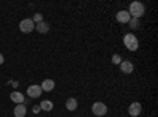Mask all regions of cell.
I'll use <instances>...</instances> for the list:
<instances>
[{"label":"cell","mask_w":158,"mask_h":117,"mask_svg":"<svg viewBox=\"0 0 158 117\" xmlns=\"http://www.w3.org/2000/svg\"><path fill=\"white\" fill-rule=\"evenodd\" d=\"M120 62H122V59H120V56H118V54H114V56H112V63L120 65Z\"/></svg>","instance_id":"obj_17"},{"label":"cell","mask_w":158,"mask_h":117,"mask_svg":"<svg viewBox=\"0 0 158 117\" xmlns=\"http://www.w3.org/2000/svg\"><path fill=\"white\" fill-rule=\"evenodd\" d=\"M115 18H117V21L120 22V24H128V21L131 19V16L128 15V11H127V10H120V11L117 13V16H115Z\"/></svg>","instance_id":"obj_8"},{"label":"cell","mask_w":158,"mask_h":117,"mask_svg":"<svg viewBox=\"0 0 158 117\" xmlns=\"http://www.w3.org/2000/svg\"><path fill=\"white\" fill-rule=\"evenodd\" d=\"M10 98H11V101H15L16 105H24V100H25L21 92H11Z\"/></svg>","instance_id":"obj_10"},{"label":"cell","mask_w":158,"mask_h":117,"mask_svg":"<svg viewBox=\"0 0 158 117\" xmlns=\"http://www.w3.org/2000/svg\"><path fill=\"white\" fill-rule=\"evenodd\" d=\"M25 112H27V109H25V105H16V108H15V115H16V117H24Z\"/></svg>","instance_id":"obj_12"},{"label":"cell","mask_w":158,"mask_h":117,"mask_svg":"<svg viewBox=\"0 0 158 117\" xmlns=\"http://www.w3.org/2000/svg\"><path fill=\"white\" fill-rule=\"evenodd\" d=\"M123 44L127 46L128 51H133V52L138 51V48H139V41H138V38L133 33H127L123 36Z\"/></svg>","instance_id":"obj_2"},{"label":"cell","mask_w":158,"mask_h":117,"mask_svg":"<svg viewBox=\"0 0 158 117\" xmlns=\"http://www.w3.org/2000/svg\"><path fill=\"white\" fill-rule=\"evenodd\" d=\"M32 111H33V114H38L40 111H41V108H40V105H35V106L32 108Z\"/></svg>","instance_id":"obj_18"},{"label":"cell","mask_w":158,"mask_h":117,"mask_svg":"<svg viewBox=\"0 0 158 117\" xmlns=\"http://www.w3.org/2000/svg\"><path fill=\"white\" fill-rule=\"evenodd\" d=\"M135 70V65L131 63L130 60H122L120 62V71L125 73V74H130V73H133Z\"/></svg>","instance_id":"obj_6"},{"label":"cell","mask_w":158,"mask_h":117,"mask_svg":"<svg viewBox=\"0 0 158 117\" xmlns=\"http://www.w3.org/2000/svg\"><path fill=\"white\" fill-rule=\"evenodd\" d=\"M92 112H94L97 117H103L104 114L108 112V106L104 105L101 101H95L94 105H92Z\"/></svg>","instance_id":"obj_3"},{"label":"cell","mask_w":158,"mask_h":117,"mask_svg":"<svg viewBox=\"0 0 158 117\" xmlns=\"http://www.w3.org/2000/svg\"><path fill=\"white\" fill-rule=\"evenodd\" d=\"M128 24H130V27H131V29H139V19L131 18V19L128 21Z\"/></svg>","instance_id":"obj_15"},{"label":"cell","mask_w":158,"mask_h":117,"mask_svg":"<svg viewBox=\"0 0 158 117\" xmlns=\"http://www.w3.org/2000/svg\"><path fill=\"white\" fill-rule=\"evenodd\" d=\"M19 30H21L22 33H30V32H33V30H35V22H33L32 19H22V21L19 22Z\"/></svg>","instance_id":"obj_4"},{"label":"cell","mask_w":158,"mask_h":117,"mask_svg":"<svg viewBox=\"0 0 158 117\" xmlns=\"http://www.w3.org/2000/svg\"><path fill=\"white\" fill-rule=\"evenodd\" d=\"M41 87V90L43 92H51V90H54V87H56V82L52 81V79H44L43 81V84L40 86Z\"/></svg>","instance_id":"obj_9"},{"label":"cell","mask_w":158,"mask_h":117,"mask_svg":"<svg viewBox=\"0 0 158 117\" xmlns=\"http://www.w3.org/2000/svg\"><path fill=\"white\" fill-rule=\"evenodd\" d=\"M41 94H43L41 87L36 86V84H32V86H29V87H27V95H29L30 98H38Z\"/></svg>","instance_id":"obj_5"},{"label":"cell","mask_w":158,"mask_h":117,"mask_svg":"<svg viewBox=\"0 0 158 117\" xmlns=\"http://www.w3.org/2000/svg\"><path fill=\"white\" fill-rule=\"evenodd\" d=\"M3 60H5V59H3V54H2V52H0V65H2V63H3Z\"/></svg>","instance_id":"obj_19"},{"label":"cell","mask_w":158,"mask_h":117,"mask_svg":"<svg viewBox=\"0 0 158 117\" xmlns=\"http://www.w3.org/2000/svg\"><path fill=\"white\" fill-rule=\"evenodd\" d=\"M35 29L40 33H48L49 32V24L43 21V22H40V24H35Z\"/></svg>","instance_id":"obj_11"},{"label":"cell","mask_w":158,"mask_h":117,"mask_svg":"<svg viewBox=\"0 0 158 117\" xmlns=\"http://www.w3.org/2000/svg\"><path fill=\"white\" fill-rule=\"evenodd\" d=\"M144 13H146V8H144V5L141 2H133V3H130V8H128V15L131 18H135V19H139Z\"/></svg>","instance_id":"obj_1"},{"label":"cell","mask_w":158,"mask_h":117,"mask_svg":"<svg viewBox=\"0 0 158 117\" xmlns=\"http://www.w3.org/2000/svg\"><path fill=\"white\" fill-rule=\"evenodd\" d=\"M40 108H41V111H52V108H54V105H52L51 100H44L40 103Z\"/></svg>","instance_id":"obj_13"},{"label":"cell","mask_w":158,"mask_h":117,"mask_svg":"<svg viewBox=\"0 0 158 117\" xmlns=\"http://www.w3.org/2000/svg\"><path fill=\"white\" fill-rule=\"evenodd\" d=\"M77 108V100L76 98H68L67 100V109L68 111H76Z\"/></svg>","instance_id":"obj_14"},{"label":"cell","mask_w":158,"mask_h":117,"mask_svg":"<svg viewBox=\"0 0 158 117\" xmlns=\"http://www.w3.org/2000/svg\"><path fill=\"white\" fill-rule=\"evenodd\" d=\"M35 24H40V22H43V15L41 13H35L33 15V19H32Z\"/></svg>","instance_id":"obj_16"},{"label":"cell","mask_w":158,"mask_h":117,"mask_svg":"<svg viewBox=\"0 0 158 117\" xmlns=\"http://www.w3.org/2000/svg\"><path fill=\"white\" fill-rule=\"evenodd\" d=\"M141 111H142V106L139 105L138 101L131 103L130 108H128V114H130V115H133V117H138V115L141 114Z\"/></svg>","instance_id":"obj_7"}]
</instances>
